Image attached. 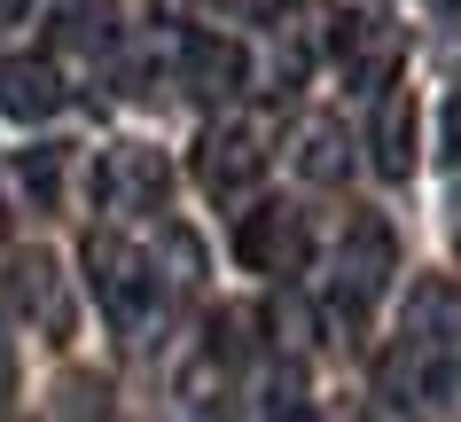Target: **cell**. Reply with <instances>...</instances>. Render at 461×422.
<instances>
[{
	"instance_id": "obj_3",
	"label": "cell",
	"mask_w": 461,
	"mask_h": 422,
	"mask_svg": "<svg viewBox=\"0 0 461 422\" xmlns=\"http://www.w3.org/2000/svg\"><path fill=\"white\" fill-rule=\"evenodd\" d=\"M391 274H399V243H391L384 220H352L337 250V313H360L367 298H384Z\"/></svg>"
},
{
	"instance_id": "obj_17",
	"label": "cell",
	"mask_w": 461,
	"mask_h": 422,
	"mask_svg": "<svg viewBox=\"0 0 461 422\" xmlns=\"http://www.w3.org/2000/svg\"><path fill=\"white\" fill-rule=\"evenodd\" d=\"M422 391L446 407V415H461V360H430V375H422Z\"/></svg>"
},
{
	"instance_id": "obj_9",
	"label": "cell",
	"mask_w": 461,
	"mask_h": 422,
	"mask_svg": "<svg viewBox=\"0 0 461 422\" xmlns=\"http://www.w3.org/2000/svg\"><path fill=\"white\" fill-rule=\"evenodd\" d=\"M0 110L24 118V125L55 118L63 110V71H55L48 55H0Z\"/></svg>"
},
{
	"instance_id": "obj_15",
	"label": "cell",
	"mask_w": 461,
	"mask_h": 422,
	"mask_svg": "<svg viewBox=\"0 0 461 422\" xmlns=\"http://www.w3.org/2000/svg\"><path fill=\"white\" fill-rule=\"evenodd\" d=\"M16 180L32 188V203H55V196H63V149H24Z\"/></svg>"
},
{
	"instance_id": "obj_16",
	"label": "cell",
	"mask_w": 461,
	"mask_h": 422,
	"mask_svg": "<svg viewBox=\"0 0 461 422\" xmlns=\"http://www.w3.org/2000/svg\"><path fill=\"white\" fill-rule=\"evenodd\" d=\"M63 40H78V48H110V8H102V0L63 8Z\"/></svg>"
},
{
	"instance_id": "obj_22",
	"label": "cell",
	"mask_w": 461,
	"mask_h": 422,
	"mask_svg": "<svg viewBox=\"0 0 461 422\" xmlns=\"http://www.w3.org/2000/svg\"><path fill=\"white\" fill-rule=\"evenodd\" d=\"M454 40H461V0H454Z\"/></svg>"
},
{
	"instance_id": "obj_21",
	"label": "cell",
	"mask_w": 461,
	"mask_h": 422,
	"mask_svg": "<svg viewBox=\"0 0 461 422\" xmlns=\"http://www.w3.org/2000/svg\"><path fill=\"white\" fill-rule=\"evenodd\" d=\"M274 422H313V415H305V407H282V415H274Z\"/></svg>"
},
{
	"instance_id": "obj_13",
	"label": "cell",
	"mask_w": 461,
	"mask_h": 422,
	"mask_svg": "<svg viewBox=\"0 0 461 422\" xmlns=\"http://www.w3.org/2000/svg\"><path fill=\"white\" fill-rule=\"evenodd\" d=\"M149 274H157L165 290H180V298H188L195 282H203V243H195L188 227H165V243H157V258H149Z\"/></svg>"
},
{
	"instance_id": "obj_19",
	"label": "cell",
	"mask_w": 461,
	"mask_h": 422,
	"mask_svg": "<svg viewBox=\"0 0 461 422\" xmlns=\"http://www.w3.org/2000/svg\"><path fill=\"white\" fill-rule=\"evenodd\" d=\"M446 149L461 157V86H454V94H446Z\"/></svg>"
},
{
	"instance_id": "obj_11",
	"label": "cell",
	"mask_w": 461,
	"mask_h": 422,
	"mask_svg": "<svg viewBox=\"0 0 461 422\" xmlns=\"http://www.w3.org/2000/svg\"><path fill=\"white\" fill-rule=\"evenodd\" d=\"M407 337L414 345H461V290L454 282H414V298H407Z\"/></svg>"
},
{
	"instance_id": "obj_20",
	"label": "cell",
	"mask_w": 461,
	"mask_h": 422,
	"mask_svg": "<svg viewBox=\"0 0 461 422\" xmlns=\"http://www.w3.org/2000/svg\"><path fill=\"white\" fill-rule=\"evenodd\" d=\"M24 16H32V0H0V31H8V24H24Z\"/></svg>"
},
{
	"instance_id": "obj_2",
	"label": "cell",
	"mask_w": 461,
	"mask_h": 422,
	"mask_svg": "<svg viewBox=\"0 0 461 422\" xmlns=\"http://www.w3.org/2000/svg\"><path fill=\"white\" fill-rule=\"evenodd\" d=\"M235 258H243L250 274H297L305 258H313V235H305V211H290V203H258V211H243V227H235Z\"/></svg>"
},
{
	"instance_id": "obj_24",
	"label": "cell",
	"mask_w": 461,
	"mask_h": 422,
	"mask_svg": "<svg viewBox=\"0 0 461 422\" xmlns=\"http://www.w3.org/2000/svg\"><path fill=\"white\" fill-rule=\"evenodd\" d=\"M0 227H8V220H0Z\"/></svg>"
},
{
	"instance_id": "obj_23",
	"label": "cell",
	"mask_w": 461,
	"mask_h": 422,
	"mask_svg": "<svg viewBox=\"0 0 461 422\" xmlns=\"http://www.w3.org/2000/svg\"><path fill=\"white\" fill-rule=\"evenodd\" d=\"M384 422H399V415H384Z\"/></svg>"
},
{
	"instance_id": "obj_6",
	"label": "cell",
	"mask_w": 461,
	"mask_h": 422,
	"mask_svg": "<svg viewBox=\"0 0 461 422\" xmlns=\"http://www.w3.org/2000/svg\"><path fill=\"white\" fill-rule=\"evenodd\" d=\"M165 188H172V165L141 141H125V149H102L95 165V196L110 211H165Z\"/></svg>"
},
{
	"instance_id": "obj_7",
	"label": "cell",
	"mask_w": 461,
	"mask_h": 422,
	"mask_svg": "<svg viewBox=\"0 0 461 422\" xmlns=\"http://www.w3.org/2000/svg\"><path fill=\"white\" fill-rule=\"evenodd\" d=\"M337 63H344V78H360V86H391V63H399L391 16H375V8L337 16Z\"/></svg>"
},
{
	"instance_id": "obj_12",
	"label": "cell",
	"mask_w": 461,
	"mask_h": 422,
	"mask_svg": "<svg viewBox=\"0 0 461 422\" xmlns=\"http://www.w3.org/2000/svg\"><path fill=\"white\" fill-rule=\"evenodd\" d=\"M344 165H352V149H344V125L337 118H305V125H297V173H305V180L337 188Z\"/></svg>"
},
{
	"instance_id": "obj_8",
	"label": "cell",
	"mask_w": 461,
	"mask_h": 422,
	"mask_svg": "<svg viewBox=\"0 0 461 422\" xmlns=\"http://www.w3.org/2000/svg\"><path fill=\"white\" fill-rule=\"evenodd\" d=\"M180 78H188L203 102H227V94H243L250 55L235 48L227 31H188V40H180Z\"/></svg>"
},
{
	"instance_id": "obj_18",
	"label": "cell",
	"mask_w": 461,
	"mask_h": 422,
	"mask_svg": "<svg viewBox=\"0 0 461 422\" xmlns=\"http://www.w3.org/2000/svg\"><path fill=\"white\" fill-rule=\"evenodd\" d=\"M227 8H235V16H250V24H282L297 0H227Z\"/></svg>"
},
{
	"instance_id": "obj_10",
	"label": "cell",
	"mask_w": 461,
	"mask_h": 422,
	"mask_svg": "<svg viewBox=\"0 0 461 422\" xmlns=\"http://www.w3.org/2000/svg\"><path fill=\"white\" fill-rule=\"evenodd\" d=\"M367 157H375V173H384V180H407L414 173V94H407V86H384V94H375Z\"/></svg>"
},
{
	"instance_id": "obj_1",
	"label": "cell",
	"mask_w": 461,
	"mask_h": 422,
	"mask_svg": "<svg viewBox=\"0 0 461 422\" xmlns=\"http://www.w3.org/2000/svg\"><path fill=\"white\" fill-rule=\"evenodd\" d=\"M86 274H95L102 313H110L125 337H141V328L157 321V274H149V258L125 243V235L95 227V235H86Z\"/></svg>"
},
{
	"instance_id": "obj_4",
	"label": "cell",
	"mask_w": 461,
	"mask_h": 422,
	"mask_svg": "<svg viewBox=\"0 0 461 422\" xmlns=\"http://www.w3.org/2000/svg\"><path fill=\"white\" fill-rule=\"evenodd\" d=\"M0 290H8V305H16L32 328L71 337V274L55 266L48 250H16V258H8V274H0Z\"/></svg>"
},
{
	"instance_id": "obj_5",
	"label": "cell",
	"mask_w": 461,
	"mask_h": 422,
	"mask_svg": "<svg viewBox=\"0 0 461 422\" xmlns=\"http://www.w3.org/2000/svg\"><path fill=\"white\" fill-rule=\"evenodd\" d=\"M267 173V149H258V133L250 125H212L203 141H195V180L212 188L219 203H243Z\"/></svg>"
},
{
	"instance_id": "obj_14",
	"label": "cell",
	"mask_w": 461,
	"mask_h": 422,
	"mask_svg": "<svg viewBox=\"0 0 461 422\" xmlns=\"http://www.w3.org/2000/svg\"><path fill=\"white\" fill-rule=\"evenodd\" d=\"M55 415H63V422H102V415H110V383H102V375H71Z\"/></svg>"
}]
</instances>
